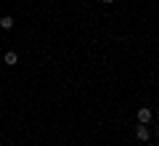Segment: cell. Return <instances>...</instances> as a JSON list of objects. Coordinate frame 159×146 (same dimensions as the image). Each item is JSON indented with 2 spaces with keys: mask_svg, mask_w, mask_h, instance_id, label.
Here are the masks:
<instances>
[{
  "mask_svg": "<svg viewBox=\"0 0 159 146\" xmlns=\"http://www.w3.org/2000/svg\"><path fill=\"white\" fill-rule=\"evenodd\" d=\"M135 120H138V125H148V122L154 120V112H151L148 106H141V109L135 112Z\"/></svg>",
  "mask_w": 159,
  "mask_h": 146,
  "instance_id": "1",
  "label": "cell"
},
{
  "mask_svg": "<svg viewBox=\"0 0 159 146\" xmlns=\"http://www.w3.org/2000/svg\"><path fill=\"white\" fill-rule=\"evenodd\" d=\"M135 138L138 141H151V130H148V125H138V128H135Z\"/></svg>",
  "mask_w": 159,
  "mask_h": 146,
  "instance_id": "2",
  "label": "cell"
},
{
  "mask_svg": "<svg viewBox=\"0 0 159 146\" xmlns=\"http://www.w3.org/2000/svg\"><path fill=\"white\" fill-rule=\"evenodd\" d=\"M6 64L8 67H16L19 64V53L16 51H6Z\"/></svg>",
  "mask_w": 159,
  "mask_h": 146,
  "instance_id": "3",
  "label": "cell"
},
{
  "mask_svg": "<svg viewBox=\"0 0 159 146\" xmlns=\"http://www.w3.org/2000/svg\"><path fill=\"white\" fill-rule=\"evenodd\" d=\"M13 24H16V21H13V16H3V19H0V29H6V32H8V29H13Z\"/></svg>",
  "mask_w": 159,
  "mask_h": 146,
  "instance_id": "4",
  "label": "cell"
},
{
  "mask_svg": "<svg viewBox=\"0 0 159 146\" xmlns=\"http://www.w3.org/2000/svg\"><path fill=\"white\" fill-rule=\"evenodd\" d=\"M103 3H109V6H111V3H114V0H103Z\"/></svg>",
  "mask_w": 159,
  "mask_h": 146,
  "instance_id": "5",
  "label": "cell"
},
{
  "mask_svg": "<svg viewBox=\"0 0 159 146\" xmlns=\"http://www.w3.org/2000/svg\"><path fill=\"white\" fill-rule=\"evenodd\" d=\"M154 133H157V138H159V128H157V130H154Z\"/></svg>",
  "mask_w": 159,
  "mask_h": 146,
  "instance_id": "6",
  "label": "cell"
}]
</instances>
